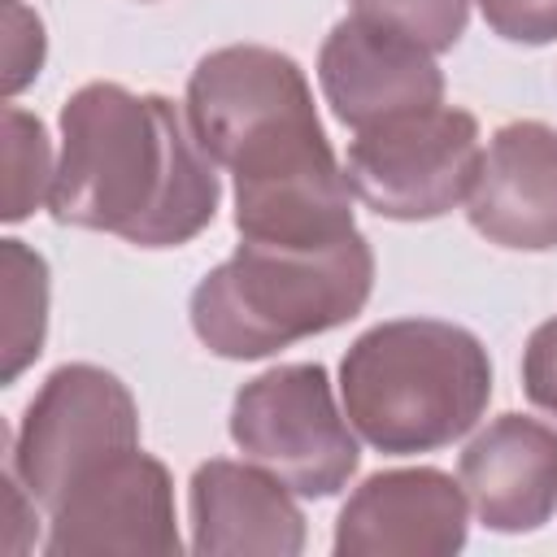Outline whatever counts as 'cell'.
<instances>
[{
    "label": "cell",
    "instance_id": "4fadbf2b",
    "mask_svg": "<svg viewBox=\"0 0 557 557\" xmlns=\"http://www.w3.org/2000/svg\"><path fill=\"white\" fill-rule=\"evenodd\" d=\"M191 548L209 557H296L305 548V518L270 470L213 457L191 474Z\"/></svg>",
    "mask_w": 557,
    "mask_h": 557
},
{
    "label": "cell",
    "instance_id": "5bb4252c",
    "mask_svg": "<svg viewBox=\"0 0 557 557\" xmlns=\"http://www.w3.org/2000/svg\"><path fill=\"white\" fill-rule=\"evenodd\" d=\"M4 274V383H13L44 348L48 326V265L22 239L0 244Z\"/></svg>",
    "mask_w": 557,
    "mask_h": 557
},
{
    "label": "cell",
    "instance_id": "5b68a950",
    "mask_svg": "<svg viewBox=\"0 0 557 557\" xmlns=\"http://www.w3.org/2000/svg\"><path fill=\"white\" fill-rule=\"evenodd\" d=\"M139 448V409L126 383L100 366H61L44 379L39 396L9 448V470L22 479L30 505L57 500L96 466Z\"/></svg>",
    "mask_w": 557,
    "mask_h": 557
},
{
    "label": "cell",
    "instance_id": "ba28073f",
    "mask_svg": "<svg viewBox=\"0 0 557 557\" xmlns=\"http://www.w3.org/2000/svg\"><path fill=\"white\" fill-rule=\"evenodd\" d=\"M52 531L44 540L48 557H100V553H144L178 557L174 527V483L170 470L131 448L91 474H83L57 509H48Z\"/></svg>",
    "mask_w": 557,
    "mask_h": 557
},
{
    "label": "cell",
    "instance_id": "6da1fadb",
    "mask_svg": "<svg viewBox=\"0 0 557 557\" xmlns=\"http://www.w3.org/2000/svg\"><path fill=\"white\" fill-rule=\"evenodd\" d=\"M187 122L213 165L235 174L239 239L326 248L357 231L352 187L292 57L261 44L209 52L187 83Z\"/></svg>",
    "mask_w": 557,
    "mask_h": 557
},
{
    "label": "cell",
    "instance_id": "8992f818",
    "mask_svg": "<svg viewBox=\"0 0 557 557\" xmlns=\"http://www.w3.org/2000/svg\"><path fill=\"white\" fill-rule=\"evenodd\" d=\"M479 161L483 144L474 113L435 104L357 131L344 157V178L379 218L426 222L470 196Z\"/></svg>",
    "mask_w": 557,
    "mask_h": 557
},
{
    "label": "cell",
    "instance_id": "9a60e30c",
    "mask_svg": "<svg viewBox=\"0 0 557 557\" xmlns=\"http://www.w3.org/2000/svg\"><path fill=\"white\" fill-rule=\"evenodd\" d=\"M52 148L39 117H30L17 104H4V222H22L30 209H39L44 196H52Z\"/></svg>",
    "mask_w": 557,
    "mask_h": 557
},
{
    "label": "cell",
    "instance_id": "52a82bcc",
    "mask_svg": "<svg viewBox=\"0 0 557 557\" xmlns=\"http://www.w3.org/2000/svg\"><path fill=\"white\" fill-rule=\"evenodd\" d=\"M231 440L296 496H335L361 461L326 370L309 361L244 383L231 405Z\"/></svg>",
    "mask_w": 557,
    "mask_h": 557
},
{
    "label": "cell",
    "instance_id": "3957f363",
    "mask_svg": "<svg viewBox=\"0 0 557 557\" xmlns=\"http://www.w3.org/2000/svg\"><path fill=\"white\" fill-rule=\"evenodd\" d=\"M348 422L379 453L409 457L461 440L487 409V348L453 322L400 318L366 331L339 366Z\"/></svg>",
    "mask_w": 557,
    "mask_h": 557
},
{
    "label": "cell",
    "instance_id": "ac0fdd59",
    "mask_svg": "<svg viewBox=\"0 0 557 557\" xmlns=\"http://www.w3.org/2000/svg\"><path fill=\"white\" fill-rule=\"evenodd\" d=\"M487 26L513 44L557 39V0H479Z\"/></svg>",
    "mask_w": 557,
    "mask_h": 557
},
{
    "label": "cell",
    "instance_id": "7a4b0ae2",
    "mask_svg": "<svg viewBox=\"0 0 557 557\" xmlns=\"http://www.w3.org/2000/svg\"><path fill=\"white\" fill-rule=\"evenodd\" d=\"M48 209L65 226L139 248H178L218 213L213 157L165 96L87 83L61 109V161Z\"/></svg>",
    "mask_w": 557,
    "mask_h": 557
},
{
    "label": "cell",
    "instance_id": "9c48e42d",
    "mask_svg": "<svg viewBox=\"0 0 557 557\" xmlns=\"http://www.w3.org/2000/svg\"><path fill=\"white\" fill-rule=\"evenodd\" d=\"M318 83L335 117L352 131L444 104V74L431 52L361 17H344L326 35L318 52Z\"/></svg>",
    "mask_w": 557,
    "mask_h": 557
},
{
    "label": "cell",
    "instance_id": "d6986e66",
    "mask_svg": "<svg viewBox=\"0 0 557 557\" xmlns=\"http://www.w3.org/2000/svg\"><path fill=\"white\" fill-rule=\"evenodd\" d=\"M522 387L527 396L557 413V318L535 326V335L527 339V352H522Z\"/></svg>",
    "mask_w": 557,
    "mask_h": 557
},
{
    "label": "cell",
    "instance_id": "e0dca14e",
    "mask_svg": "<svg viewBox=\"0 0 557 557\" xmlns=\"http://www.w3.org/2000/svg\"><path fill=\"white\" fill-rule=\"evenodd\" d=\"M44 65V26L17 0L4 4V91L26 87Z\"/></svg>",
    "mask_w": 557,
    "mask_h": 557
},
{
    "label": "cell",
    "instance_id": "8fae6325",
    "mask_svg": "<svg viewBox=\"0 0 557 557\" xmlns=\"http://www.w3.org/2000/svg\"><path fill=\"white\" fill-rule=\"evenodd\" d=\"M466 213L500 248H557V131L544 122H505L479 161Z\"/></svg>",
    "mask_w": 557,
    "mask_h": 557
},
{
    "label": "cell",
    "instance_id": "30bf717a",
    "mask_svg": "<svg viewBox=\"0 0 557 557\" xmlns=\"http://www.w3.org/2000/svg\"><path fill=\"white\" fill-rule=\"evenodd\" d=\"M466 492L444 470L370 474L335 522L339 557H448L466 544Z\"/></svg>",
    "mask_w": 557,
    "mask_h": 557
},
{
    "label": "cell",
    "instance_id": "2e32d148",
    "mask_svg": "<svg viewBox=\"0 0 557 557\" xmlns=\"http://www.w3.org/2000/svg\"><path fill=\"white\" fill-rule=\"evenodd\" d=\"M352 17L396 30L426 52H444L466 35L470 0H352Z\"/></svg>",
    "mask_w": 557,
    "mask_h": 557
},
{
    "label": "cell",
    "instance_id": "277c9868",
    "mask_svg": "<svg viewBox=\"0 0 557 557\" xmlns=\"http://www.w3.org/2000/svg\"><path fill=\"white\" fill-rule=\"evenodd\" d=\"M370 287L374 252L361 231L326 248L244 239L231 261L196 283L191 326L209 352L252 361L352 322Z\"/></svg>",
    "mask_w": 557,
    "mask_h": 557
},
{
    "label": "cell",
    "instance_id": "7c38bea8",
    "mask_svg": "<svg viewBox=\"0 0 557 557\" xmlns=\"http://www.w3.org/2000/svg\"><path fill=\"white\" fill-rule=\"evenodd\" d=\"M457 483L483 527L505 535L544 527L557 509V431L522 413L487 422L466 444Z\"/></svg>",
    "mask_w": 557,
    "mask_h": 557
}]
</instances>
